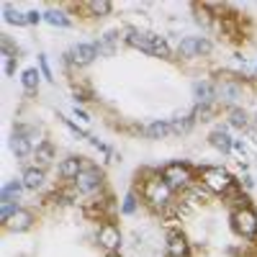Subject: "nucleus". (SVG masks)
I'll return each instance as SVG.
<instances>
[{
    "mask_svg": "<svg viewBox=\"0 0 257 257\" xmlns=\"http://www.w3.org/2000/svg\"><path fill=\"white\" fill-rule=\"evenodd\" d=\"M123 41L128 47H134L149 57H160V59H170L173 57V49H170L167 39L152 31H139V29H126L123 31Z\"/></svg>",
    "mask_w": 257,
    "mask_h": 257,
    "instance_id": "nucleus-1",
    "label": "nucleus"
},
{
    "mask_svg": "<svg viewBox=\"0 0 257 257\" xmlns=\"http://www.w3.org/2000/svg\"><path fill=\"white\" fill-rule=\"evenodd\" d=\"M142 198L152 208L162 211V208H167L170 203H173V188L165 183V178L160 173H155L142 183Z\"/></svg>",
    "mask_w": 257,
    "mask_h": 257,
    "instance_id": "nucleus-2",
    "label": "nucleus"
},
{
    "mask_svg": "<svg viewBox=\"0 0 257 257\" xmlns=\"http://www.w3.org/2000/svg\"><path fill=\"white\" fill-rule=\"evenodd\" d=\"M162 178L173 190H188L193 185V178H196V170L185 162H170L162 167Z\"/></svg>",
    "mask_w": 257,
    "mask_h": 257,
    "instance_id": "nucleus-3",
    "label": "nucleus"
},
{
    "mask_svg": "<svg viewBox=\"0 0 257 257\" xmlns=\"http://www.w3.org/2000/svg\"><path fill=\"white\" fill-rule=\"evenodd\" d=\"M201 183L208 193H229L234 188V178L226 173L224 167H203L201 170Z\"/></svg>",
    "mask_w": 257,
    "mask_h": 257,
    "instance_id": "nucleus-4",
    "label": "nucleus"
},
{
    "mask_svg": "<svg viewBox=\"0 0 257 257\" xmlns=\"http://www.w3.org/2000/svg\"><path fill=\"white\" fill-rule=\"evenodd\" d=\"M231 224H234V231L244 239H254L257 237V213L244 206V208H237L231 213Z\"/></svg>",
    "mask_w": 257,
    "mask_h": 257,
    "instance_id": "nucleus-5",
    "label": "nucleus"
},
{
    "mask_svg": "<svg viewBox=\"0 0 257 257\" xmlns=\"http://www.w3.org/2000/svg\"><path fill=\"white\" fill-rule=\"evenodd\" d=\"M75 188L80 193H85V196H90V193L100 190L103 188V170L95 167V165H90V162H85L82 170H80V175H77V180H75Z\"/></svg>",
    "mask_w": 257,
    "mask_h": 257,
    "instance_id": "nucleus-6",
    "label": "nucleus"
},
{
    "mask_svg": "<svg viewBox=\"0 0 257 257\" xmlns=\"http://www.w3.org/2000/svg\"><path fill=\"white\" fill-rule=\"evenodd\" d=\"M213 49V44L206 39V36H185L180 39L178 44V54L183 59H196V57H208Z\"/></svg>",
    "mask_w": 257,
    "mask_h": 257,
    "instance_id": "nucleus-7",
    "label": "nucleus"
},
{
    "mask_svg": "<svg viewBox=\"0 0 257 257\" xmlns=\"http://www.w3.org/2000/svg\"><path fill=\"white\" fill-rule=\"evenodd\" d=\"M95 57H98L95 44H75L64 54V64H70V67H88V64L95 62Z\"/></svg>",
    "mask_w": 257,
    "mask_h": 257,
    "instance_id": "nucleus-8",
    "label": "nucleus"
},
{
    "mask_svg": "<svg viewBox=\"0 0 257 257\" xmlns=\"http://www.w3.org/2000/svg\"><path fill=\"white\" fill-rule=\"evenodd\" d=\"M98 244L108 254H116L121 249V229L113 221H103L98 229Z\"/></svg>",
    "mask_w": 257,
    "mask_h": 257,
    "instance_id": "nucleus-9",
    "label": "nucleus"
},
{
    "mask_svg": "<svg viewBox=\"0 0 257 257\" xmlns=\"http://www.w3.org/2000/svg\"><path fill=\"white\" fill-rule=\"evenodd\" d=\"M11 149H13V155L21 157V160H26L29 155H34V144L26 134V126L24 123H16L13 128V137H11Z\"/></svg>",
    "mask_w": 257,
    "mask_h": 257,
    "instance_id": "nucleus-10",
    "label": "nucleus"
},
{
    "mask_svg": "<svg viewBox=\"0 0 257 257\" xmlns=\"http://www.w3.org/2000/svg\"><path fill=\"white\" fill-rule=\"evenodd\" d=\"M193 98L198 100V105H213V100L219 98V88L211 80H196L193 82Z\"/></svg>",
    "mask_w": 257,
    "mask_h": 257,
    "instance_id": "nucleus-11",
    "label": "nucleus"
},
{
    "mask_svg": "<svg viewBox=\"0 0 257 257\" xmlns=\"http://www.w3.org/2000/svg\"><path fill=\"white\" fill-rule=\"evenodd\" d=\"M31 224H34V213L29 211V208H18L13 216L3 224L8 231H16V234H21V231H26V229H31Z\"/></svg>",
    "mask_w": 257,
    "mask_h": 257,
    "instance_id": "nucleus-12",
    "label": "nucleus"
},
{
    "mask_svg": "<svg viewBox=\"0 0 257 257\" xmlns=\"http://www.w3.org/2000/svg\"><path fill=\"white\" fill-rule=\"evenodd\" d=\"M82 157H67V160H62L59 162V178L62 180H67V183H75L77 175H80V170H82Z\"/></svg>",
    "mask_w": 257,
    "mask_h": 257,
    "instance_id": "nucleus-13",
    "label": "nucleus"
},
{
    "mask_svg": "<svg viewBox=\"0 0 257 257\" xmlns=\"http://www.w3.org/2000/svg\"><path fill=\"white\" fill-rule=\"evenodd\" d=\"M190 247H188V239L183 237L180 231H170L167 237V257H188Z\"/></svg>",
    "mask_w": 257,
    "mask_h": 257,
    "instance_id": "nucleus-14",
    "label": "nucleus"
},
{
    "mask_svg": "<svg viewBox=\"0 0 257 257\" xmlns=\"http://www.w3.org/2000/svg\"><path fill=\"white\" fill-rule=\"evenodd\" d=\"M95 49H98V57H113L116 49H118V34L111 31V34H103L98 36V41H93Z\"/></svg>",
    "mask_w": 257,
    "mask_h": 257,
    "instance_id": "nucleus-15",
    "label": "nucleus"
},
{
    "mask_svg": "<svg viewBox=\"0 0 257 257\" xmlns=\"http://www.w3.org/2000/svg\"><path fill=\"white\" fill-rule=\"evenodd\" d=\"M54 160V144L52 142H41L36 149H34V167H41L47 170Z\"/></svg>",
    "mask_w": 257,
    "mask_h": 257,
    "instance_id": "nucleus-16",
    "label": "nucleus"
},
{
    "mask_svg": "<svg viewBox=\"0 0 257 257\" xmlns=\"http://www.w3.org/2000/svg\"><path fill=\"white\" fill-rule=\"evenodd\" d=\"M208 144H211L213 149H219V152L229 155V152H231V147H234V139L229 137L226 128H213L211 137H208Z\"/></svg>",
    "mask_w": 257,
    "mask_h": 257,
    "instance_id": "nucleus-17",
    "label": "nucleus"
},
{
    "mask_svg": "<svg viewBox=\"0 0 257 257\" xmlns=\"http://www.w3.org/2000/svg\"><path fill=\"white\" fill-rule=\"evenodd\" d=\"M144 137L147 139H167V137H173V126H170V121L157 118V121L144 126Z\"/></svg>",
    "mask_w": 257,
    "mask_h": 257,
    "instance_id": "nucleus-18",
    "label": "nucleus"
},
{
    "mask_svg": "<svg viewBox=\"0 0 257 257\" xmlns=\"http://www.w3.org/2000/svg\"><path fill=\"white\" fill-rule=\"evenodd\" d=\"M21 180H24V188L26 190H39V188H44L47 175H44V170H41V167H26Z\"/></svg>",
    "mask_w": 257,
    "mask_h": 257,
    "instance_id": "nucleus-19",
    "label": "nucleus"
},
{
    "mask_svg": "<svg viewBox=\"0 0 257 257\" xmlns=\"http://www.w3.org/2000/svg\"><path fill=\"white\" fill-rule=\"evenodd\" d=\"M216 88H219V100L234 103L237 98H242V85H239L237 80H224V82L216 85Z\"/></svg>",
    "mask_w": 257,
    "mask_h": 257,
    "instance_id": "nucleus-20",
    "label": "nucleus"
},
{
    "mask_svg": "<svg viewBox=\"0 0 257 257\" xmlns=\"http://www.w3.org/2000/svg\"><path fill=\"white\" fill-rule=\"evenodd\" d=\"M44 21H47L49 26H57V29H70V26H72V21L67 18V13L59 11V8H49V11H44Z\"/></svg>",
    "mask_w": 257,
    "mask_h": 257,
    "instance_id": "nucleus-21",
    "label": "nucleus"
},
{
    "mask_svg": "<svg viewBox=\"0 0 257 257\" xmlns=\"http://www.w3.org/2000/svg\"><path fill=\"white\" fill-rule=\"evenodd\" d=\"M21 190H24V180H8L3 185V193H0V203H16Z\"/></svg>",
    "mask_w": 257,
    "mask_h": 257,
    "instance_id": "nucleus-22",
    "label": "nucleus"
},
{
    "mask_svg": "<svg viewBox=\"0 0 257 257\" xmlns=\"http://www.w3.org/2000/svg\"><path fill=\"white\" fill-rule=\"evenodd\" d=\"M3 18H6V24H13V26H29V16L16 11L11 3L3 6Z\"/></svg>",
    "mask_w": 257,
    "mask_h": 257,
    "instance_id": "nucleus-23",
    "label": "nucleus"
},
{
    "mask_svg": "<svg viewBox=\"0 0 257 257\" xmlns=\"http://www.w3.org/2000/svg\"><path fill=\"white\" fill-rule=\"evenodd\" d=\"M39 77H41V72H39L36 67L24 70V75H21V85H24V90H26V93H36V88H39Z\"/></svg>",
    "mask_w": 257,
    "mask_h": 257,
    "instance_id": "nucleus-24",
    "label": "nucleus"
},
{
    "mask_svg": "<svg viewBox=\"0 0 257 257\" xmlns=\"http://www.w3.org/2000/svg\"><path fill=\"white\" fill-rule=\"evenodd\" d=\"M229 126H234V128H247V126H249L247 111L239 108V105H231V108H229Z\"/></svg>",
    "mask_w": 257,
    "mask_h": 257,
    "instance_id": "nucleus-25",
    "label": "nucleus"
},
{
    "mask_svg": "<svg viewBox=\"0 0 257 257\" xmlns=\"http://www.w3.org/2000/svg\"><path fill=\"white\" fill-rule=\"evenodd\" d=\"M193 123H196V118H193V116L173 118V121H170V126H173V137H185L190 128H193Z\"/></svg>",
    "mask_w": 257,
    "mask_h": 257,
    "instance_id": "nucleus-26",
    "label": "nucleus"
},
{
    "mask_svg": "<svg viewBox=\"0 0 257 257\" xmlns=\"http://www.w3.org/2000/svg\"><path fill=\"white\" fill-rule=\"evenodd\" d=\"M85 8H88L95 18H103V16L113 13V6L108 3V0H93V3H85Z\"/></svg>",
    "mask_w": 257,
    "mask_h": 257,
    "instance_id": "nucleus-27",
    "label": "nucleus"
},
{
    "mask_svg": "<svg viewBox=\"0 0 257 257\" xmlns=\"http://www.w3.org/2000/svg\"><path fill=\"white\" fill-rule=\"evenodd\" d=\"M121 211L126 213V216H132V213H137V196H134V193H128V196L123 198V206H121Z\"/></svg>",
    "mask_w": 257,
    "mask_h": 257,
    "instance_id": "nucleus-28",
    "label": "nucleus"
},
{
    "mask_svg": "<svg viewBox=\"0 0 257 257\" xmlns=\"http://www.w3.org/2000/svg\"><path fill=\"white\" fill-rule=\"evenodd\" d=\"M18 208H21L18 203H3V208H0V219H3V224H6V221L13 216V213H16Z\"/></svg>",
    "mask_w": 257,
    "mask_h": 257,
    "instance_id": "nucleus-29",
    "label": "nucleus"
},
{
    "mask_svg": "<svg viewBox=\"0 0 257 257\" xmlns=\"http://www.w3.org/2000/svg\"><path fill=\"white\" fill-rule=\"evenodd\" d=\"M39 67H41V75H44L49 82L54 80V75H52V67H49V62H47V57H44V54H39Z\"/></svg>",
    "mask_w": 257,
    "mask_h": 257,
    "instance_id": "nucleus-30",
    "label": "nucleus"
},
{
    "mask_svg": "<svg viewBox=\"0 0 257 257\" xmlns=\"http://www.w3.org/2000/svg\"><path fill=\"white\" fill-rule=\"evenodd\" d=\"M26 16H29V26H36L39 21H44V13H39V11H29Z\"/></svg>",
    "mask_w": 257,
    "mask_h": 257,
    "instance_id": "nucleus-31",
    "label": "nucleus"
},
{
    "mask_svg": "<svg viewBox=\"0 0 257 257\" xmlns=\"http://www.w3.org/2000/svg\"><path fill=\"white\" fill-rule=\"evenodd\" d=\"M13 70H16V57L6 59V75H13Z\"/></svg>",
    "mask_w": 257,
    "mask_h": 257,
    "instance_id": "nucleus-32",
    "label": "nucleus"
},
{
    "mask_svg": "<svg viewBox=\"0 0 257 257\" xmlns=\"http://www.w3.org/2000/svg\"><path fill=\"white\" fill-rule=\"evenodd\" d=\"M75 116H77V118H82V121H90V116L85 113V111H80V108H75Z\"/></svg>",
    "mask_w": 257,
    "mask_h": 257,
    "instance_id": "nucleus-33",
    "label": "nucleus"
},
{
    "mask_svg": "<svg viewBox=\"0 0 257 257\" xmlns=\"http://www.w3.org/2000/svg\"><path fill=\"white\" fill-rule=\"evenodd\" d=\"M108 257H121V254H108Z\"/></svg>",
    "mask_w": 257,
    "mask_h": 257,
    "instance_id": "nucleus-34",
    "label": "nucleus"
}]
</instances>
